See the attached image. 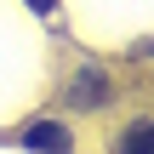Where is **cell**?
I'll return each mask as SVG.
<instances>
[{
    "mask_svg": "<svg viewBox=\"0 0 154 154\" xmlns=\"http://www.w3.org/2000/svg\"><path fill=\"white\" fill-rule=\"evenodd\" d=\"M69 103H74V109H109V103H114V80H109V69H97V63L74 69V80H69Z\"/></svg>",
    "mask_w": 154,
    "mask_h": 154,
    "instance_id": "obj_1",
    "label": "cell"
},
{
    "mask_svg": "<svg viewBox=\"0 0 154 154\" xmlns=\"http://www.w3.org/2000/svg\"><path fill=\"white\" fill-rule=\"evenodd\" d=\"M23 149H34V154H74V137H69L63 120H34L23 131Z\"/></svg>",
    "mask_w": 154,
    "mask_h": 154,
    "instance_id": "obj_2",
    "label": "cell"
},
{
    "mask_svg": "<svg viewBox=\"0 0 154 154\" xmlns=\"http://www.w3.org/2000/svg\"><path fill=\"white\" fill-rule=\"evenodd\" d=\"M114 154H154V120H143V126H126V131L114 137Z\"/></svg>",
    "mask_w": 154,
    "mask_h": 154,
    "instance_id": "obj_3",
    "label": "cell"
},
{
    "mask_svg": "<svg viewBox=\"0 0 154 154\" xmlns=\"http://www.w3.org/2000/svg\"><path fill=\"white\" fill-rule=\"evenodd\" d=\"M29 11H40V17H51V11H57V0H29Z\"/></svg>",
    "mask_w": 154,
    "mask_h": 154,
    "instance_id": "obj_4",
    "label": "cell"
},
{
    "mask_svg": "<svg viewBox=\"0 0 154 154\" xmlns=\"http://www.w3.org/2000/svg\"><path fill=\"white\" fill-rule=\"evenodd\" d=\"M143 51H149V57H154V40H149V46H143Z\"/></svg>",
    "mask_w": 154,
    "mask_h": 154,
    "instance_id": "obj_5",
    "label": "cell"
}]
</instances>
